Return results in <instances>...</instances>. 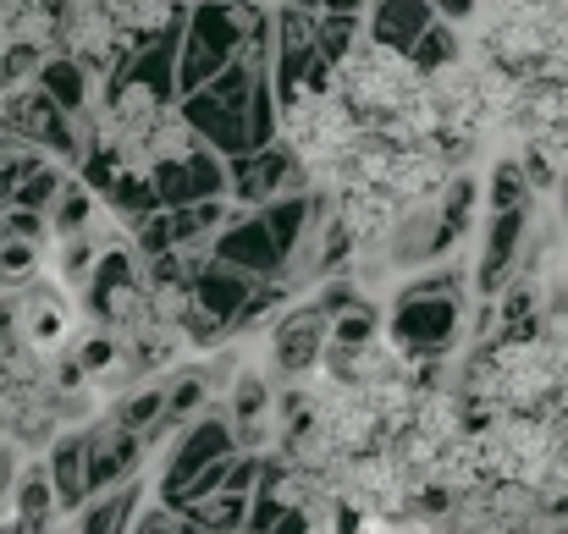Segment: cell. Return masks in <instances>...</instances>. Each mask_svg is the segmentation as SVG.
<instances>
[{"label":"cell","mask_w":568,"mask_h":534,"mask_svg":"<svg viewBox=\"0 0 568 534\" xmlns=\"http://www.w3.org/2000/svg\"><path fill=\"white\" fill-rule=\"evenodd\" d=\"M111 358H116V342H111V337H94V342H83V358H78V363L94 374V369H105Z\"/></svg>","instance_id":"cell-18"},{"label":"cell","mask_w":568,"mask_h":534,"mask_svg":"<svg viewBox=\"0 0 568 534\" xmlns=\"http://www.w3.org/2000/svg\"><path fill=\"white\" fill-rule=\"evenodd\" d=\"M464 331V292H414L403 287L386 320V337L403 358H442Z\"/></svg>","instance_id":"cell-1"},{"label":"cell","mask_w":568,"mask_h":534,"mask_svg":"<svg viewBox=\"0 0 568 534\" xmlns=\"http://www.w3.org/2000/svg\"><path fill=\"white\" fill-rule=\"evenodd\" d=\"M210 254L237 265V270H248V276H260V281H282L287 276V254H282V243H276V232L265 226L260 209H237L221 226V237L210 243Z\"/></svg>","instance_id":"cell-6"},{"label":"cell","mask_w":568,"mask_h":534,"mask_svg":"<svg viewBox=\"0 0 568 534\" xmlns=\"http://www.w3.org/2000/svg\"><path fill=\"white\" fill-rule=\"evenodd\" d=\"M0 127H6V133H17L22 144L44 150V155H61V161H83V155L94 150V138H83L78 116H72V111H61V105H55L33 78H28L22 89L0 94Z\"/></svg>","instance_id":"cell-2"},{"label":"cell","mask_w":568,"mask_h":534,"mask_svg":"<svg viewBox=\"0 0 568 534\" xmlns=\"http://www.w3.org/2000/svg\"><path fill=\"white\" fill-rule=\"evenodd\" d=\"M183 518H193V524H204V530L215 534H248V518H254V491H215L210 502H199V507H189Z\"/></svg>","instance_id":"cell-14"},{"label":"cell","mask_w":568,"mask_h":534,"mask_svg":"<svg viewBox=\"0 0 568 534\" xmlns=\"http://www.w3.org/2000/svg\"><path fill=\"white\" fill-rule=\"evenodd\" d=\"M133 507H139V485L105 491L78 507V534H133Z\"/></svg>","instance_id":"cell-13"},{"label":"cell","mask_w":568,"mask_h":534,"mask_svg":"<svg viewBox=\"0 0 568 534\" xmlns=\"http://www.w3.org/2000/svg\"><path fill=\"white\" fill-rule=\"evenodd\" d=\"M44 469H50V485H55L61 507H83L94 496V485H89V435H61Z\"/></svg>","instance_id":"cell-12"},{"label":"cell","mask_w":568,"mask_h":534,"mask_svg":"<svg viewBox=\"0 0 568 534\" xmlns=\"http://www.w3.org/2000/svg\"><path fill=\"white\" fill-rule=\"evenodd\" d=\"M436 17H442L436 0H371V39L408 55V50L430 33Z\"/></svg>","instance_id":"cell-10"},{"label":"cell","mask_w":568,"mask_h":534,"mask_svg":"<svg viewBox=\"0 0 568 534\" xmlns=\"http://www.w3.org/2000/svg\"><path fill=\"white\" fill-rule=\"evenodd\" d=\"M436 11L447 22H464V17H475V0H436Z\"/></svg>","instance_id":"cell-20"},{"label":"cell","mask_w":568,"mask_h":534,"mask_svg":"<svg viewBox=\"0 0 568 534\" xmlns=\"http://www.w3.org/2000/svg\"><path fill=\"white\" fill-rule=\"evenodd\" d=\"M139 463H144V435H139L133 424H122V419L111 413V419H100V424L89 430V485H94V496L133 485ZM94 496H89V502H94Z\"/></svg>","instance_id":"cell-8"},{"label":"cell","mask_w":568,"mask_h":534,"mask_svg":"<svg viewBox=\"0 0 568 534\" xmlns=\"http://www.w3.org/2000/svg\"><path fill=\"white\" fill-rule=\"evenodd\" d=\"M204 397H210V380H204V374H183V380L172 386V413H166V424H183L189 413H199Z\"/></svg>","instance_id":"cell-17"},{"label":"cell","mask_w":568,"mask_h":534,"mask_svg":"<svg viewBox=\"0 0 568 534\" xmlns=\"http://www.w3.org/2000/svg\"><path fill=\"white\" fill-rule=\"evenodd\" d=\"M155 182H161V198L166 209H183V204H204V198H226L232 193V161L210 144H193L189 155L155 166Z\"/></svg>","instance_id":"cell-7"},{"label":"cell","mask_w":568,"mask_h":534,"mask_svg":"<svg viewBox=\"0 0 568 534\" xmlns=\"http://www.w3.org/2000/svg\"><path fill=\"white\" fill-rule=\"evenodd\" d=\"M226 458H237V424H226V419H215V413H210V419H193L189 430L178 435L172 458H166L161 496L172 502L178 491H189L204 469H215V463H226Z\"/></svg>","instance_id":"cell-5"},{"label":"cell","mask_w":568,"mask_h":534,"mask_svg":"<svg viewBox=\"0 0 568 534\" xmlns=\"http://www.w3.org/2000/svg\"><path fill=\"white\" fill-rule=\"evenodd\" d=\"M408 61L430 78V72H447V66H458V33H453V22L447 17H436L430 22V33L408 50Z\"/></svg>","instance_id":"cell-16"},{"label":"cell","mask_w":568,"mask_h":534,"mask_svg":"<svg viewBox=\"0 0 568 534\" xmlns=\"http://www.w3.org/2000/svg\"><path fill=\"white\" fill-rule=\"evenodd\" d=\"M150 534H178V524L172 518H150Z\"/></svg>","instance_id":"cell-21"},{"label":"cell","mask_w":568,"mask_h":534,"mask_svg":"<svg viewBox=\"0 0 568 534\" xmlns=\"http://www.w3.org/2000/svg\"><path fill=\"white\" fill-rule=\"evenodd\" d=\"M525 248H530V204L519 209H491L486 215V237H480V265H475V287L486 298H503L519 270H525Z\"/></svg>","instance_id":"cell-4"},{"label":"cell","mask_w":568,"mask_h":534,"mask_svg":"<svg viewBox=\"0 0 568 534\" xmlns=\"http://www.w3.org/2000/svg\"><path fill=\"white\" fill-rule=\"evenodd\" d=\"M310 187V166L293 155V144H265V150H248L232 161V204L237 209H260L282 193H298Z\"/></svg>","instance_id":"cell-3"},{"label":"cell","mask_w":568,"mask_h":534,"mask_svg":"<svg viewBox=\"0 0 568 534\" xmlns=\"http://www.w3.org/2000/svg\"><path fill=\"white\" fill-rule=\"evenodd\" d=\"M178 534H215V530H204V524H193V518H183V524H178Z\"/></svg>","instance_id":"cell-22"},{"label":"cell","mask_w":568,"mask_h":534,"mask_svg":"<svg viewBox=\"0 0 568 534\" xmlns=\"http://www.w3.org/2000/svg\"><path fill=\"white\" fill-rule=\"evenodd\" d=\"M332 309L315 298V304H304V309H293L276 331H271V353H276V369L282 374H304V369H315L321 353L332 348Z\"/></svg>","instance_id":"cell-9"},{"label":"cell","mask_w":568,"mask_h":534,"mask_svg":"<svg viewBox=\"0 0 568 534\" xmlns=\"http://www.w3.org/2000/svg\"><path fill=\"white\" fill-rule=\"evenodd\" d=\"M172 6H193V0H172Z\"/></svg>","instance_id":"cell-23"},{"label":"cell","mask_w":568,"mask_h":534,"mask_svg":"<svg viewBox=\"0 0 568 534\" xmlns=\"http://www.w3.org/2000/svg\"><path fill=\"white\" fill-rule=\"evenodd\" d=\"M310 530H315V524H310V513H298V507H282V513H276V524H271L265 534H310Z\"/></svg>","instance_id":"cell-19"},{"label":"cell","mask_w":568,"mask_h":534,"mask_svg":"<svg viewBox=\"0 0 568 534\" xmlns=\"http://www.w3.org/2000/svg\"><path fill=\"white\" fill-rule=\"evenodd\" d=\"M133 534H150V524H144V530H133Z\"/></svg>","instance_id":"cell-24"},{"label":"cell","mask_w":568,"mask_h":534,"mask_svg":"<svg viewBox=\"0 0 568 534\" xmlns=\"http://www.w3.org/2000/svg\"><path fill=\"white\" fill-rule=\"evenodd\" d=\"M564 193H568V182H564Z\"/></svg>","instance_id":"cell-25"},{"label":"cell","mask_w":568,"mask_h":534,"mask_svg":"<svg viewBox=\"0 0 568 534\" xmlns=\"http://www.w3.org/2000/svg\"><path fill=\"white\" fill-rule=\"evenodd\" d=\"M67 187H72V177H67V172H61V166L44 155V161L28 172V182L17 187V198H11V204H22V209H39V215H44V209H55V204L67 198Z\"/></svg>","instance_id":"cell-15"},{"label":"cell","mask_w":568,"mask_h":534,"mask_svg":"<svg viewBox=\"0 0 568 534\" xmlns=\"http://www.w3.org/2000/svg\"><path fill=\"white\" fill-rule=\"evenodd\" d=\"M260 6H265V0H260Z\"/></svg>","instance_id":"cell-26"},{"label":"cell","mask_w":568,"mask_h":534,"mask_svg":"<svg viewBox=\"0 0 568 534\" xmlns=\"http://www.w3.org/2000/svg\"><path fill=\"white\" fill-rule=\"evenodd\" d=\"M89 78H94V66H89V61H78L72 50H67V55H44V61H39V72H33V83H39L61 111H72L78 122H83L89 94H94V83H89Z\"/></svg>","instance_id":"cell-11"}]
</instances>
